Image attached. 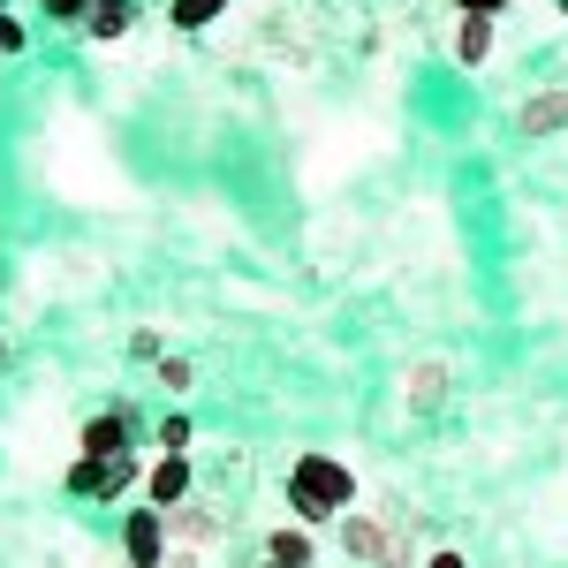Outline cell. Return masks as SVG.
I'll return each mask as SVG.
<instances>
[{
	"label": "cell",
	"instance_id": "1",
	"mask_svg": "<svg viewBox=\"0 0 568 568\" xmlns=\"http://www.w3.org/2000/svg\"><path fill=\"white\" fill-rule=\"evenodd\" d=\"M288 508H296L304 524L349 516L356 508V470L334 463V455H296V470H288Z\"/></svg>",
	"mask_w": 568,
	"mask_h": 568
},
{
	"label": "cell",
	"instance_id": "2",
	"mask_svg": "<svg viewBox=\"0 0 568 568\" xmlns=\"http://www.w3.org/2000/svg\"><path fill=\"white\" fill-rule=\"evenodd\" d=\"M136 485V455H77L69 463V493H84V500H122Z\"/></svg>",
	"mask_w": 568,
	"mask_h": 568
},
{
	"label": "cell",
	"instance_id": "3",
	"mask_svg": "<svg viewBox=\"0 0 568 568\" xmlns=\"http://www.w3.org/2000/svg\"><path fill=\"white\" fill-rule=\"evenodd\" d=\"M122 554H130V568H168V554H175L168 508H130L122 516Z\"/></svg>",
	"mask_w": 568,
	"mask_h": 568
},
{
	"label": "cell",
	"instance_id": "4",
	"mask_svg": "<svg viewBox=\"0 0 568 568\" xmlns=\"http://www.w3.org/2000/svg\"><path fill=\"white\" fill-rule=\"evenodd\" d=\"M342 546H349V561H364V568H409V546H402L394 530H379L372 516H349V524H342Z\"/></svg>",
	"mask_w": 568,
	"mask_h": 568
},
{
	"label": "cell",
	"instance_id": "5",
	"mask_svg": "<svg viewBox=\"0 0 568 568\" xmlns=\"http://www.w3.org/2000/svg\"><path fill=\"white\" fill-rule=\"evenodd\" d=\"M144 493H152V508H182L190 500V455H160L144 470Z\"/></svg>",
	"mask_w": 568,
	"mask_h": 568
},
{
	"label": "cell",
	"instance_id": "6",
	"mask_svg": "<svg viewBox=\"0 0 568 568\" xmlns=\"http://www.w3.org/2000/svg\"><path fill=\"white\" fill-rule=\"evenodd\" d=\"M168 538H175L182 554H197V546H213V538H220V516H213V508H190V500H182V508H168Z\"/></svg>",
	"mask_w": 568,
	"mask_h": 568
},
{
	"label": "cell",
	"instance_id": "7",
	"mask_svg": "<svg viewBox=\"0 0 568 568\" xmlns=\"http://www.w3.org/2000/svg\"><path fill=\"white\" fill-rule=\"evenodd\" d=\"M130 433H136L130 409H106V417L84 425V455H130Z\"/></svg>",
	"mask_w": 568,
	"mask_h": 568
},
{
	"label": "cell",
	"instance_id": "8",
	"mask_svg": "<svg viewBox=\"0 0 568 568\" xmlns=\"http://www.w3.org/2000/svg\"><path fill=\"white\" fill-rule=\"evenodd\" d=\"M311 530L304 524H288V530H265V546H258V561H273V568H311Z\"/></svg>",
	"mask_w": 568,
	"mask_h": 568
},
{
	"label": "cell",
	"instance_id": "9",
	"mask_svg": "<svg viewBox=\"0 0 568 568\" xmlns=\"http://www.w3.org/2000/svg\"><path fill=\"white\" fill-rule=\"evenodd\" d=\"M485 53H493V16H463V31H455V61L478 69Z\"/></svg>",
	"mask_w": 568,
	"mask_h": 568
},
{
	"label": "cell",
	"instance_id": "10",
	"mask_svg": "<svg viewBox=\"0 0 568 568\" xmlns=\"http://www.w3.org/2000/svg\"><path fill=\"white\" fill-rule=\"evenodd\" d=\"M568 122V91H538L524 106V136H546V130H561Z\"/></svg>",
	"mask_w": 568,
	"mask_h": 568
},
{
	"label": "cell",
	"instance_id": "11",
	"mask_svg": "<svg viewBox=\"0 0 568 568\" xmlns=\"http://www.w3.org/2000/svg\"><path fill=\"white\" fill-rule=\"evenodd\" d=\"M130 16H136L130 0H91L84 31H91V39H99V45H106V39H122V31H130Z\"/></svg>",
	"mask_w": 568,
	"mask_h": 568
},
{
	"label": "cell",
	"instance_id": "12",
	"mask_svg": "<svg viewBox=\"0 0 568 568\" xmlns=\"http://www.w3.org/2000/svg\"><path fill=\"white\" fill-rule=\"evenodd\" d=\"M447 402V364H417L409 372V409H439Z\"/></svg>",
	"mask_w": 568,
	"mask_h": 568
},
{
	"label": "cell",
	"instance_id": "13",
	"mask_svg": "<svg viewBox=\"0 0 568 568\" xmlns=\"http://www.w3.org/2000/svg\"><path fill=\"white\" fill-rule=\"evenodd\" d=\"M220 8H227V0H175V23H182V31H205Z\"/></svg>",
	"mask_w": 568,
	"mask_h": 568
},
{
	"label": "cell",
	"instance_id": "14",
	"mask_svg": "<svg viewBox=\"0 0 568 568\" xmlns=\"http://www.w3.org/2000/svg\"><path fill=\"white\" fill-rule=\"evenodd\" d=\"M160 447H168V455H190V417H168V425H160Z\"/></svg>",
	"mask_w": 568,
	"mask_h": 568
},
{
	"label": "cell",
	"instance_id": "15",
	"mask_svg": "<svg viewBox=\"0 0 568 568\" xmlns=\"http://www.w3.org/2000/svg\"><path fill=\"white\" fill-rule=\"evenodd\" d=\"M190 379H197V372H190V364H182V356H168V364H160V387H190Z\"/></svg>",
	"mask_w": 568,
	"mask_h": 568
},
{
	"label": "cell",
	"instance_id": "16",
	"mask_svg": "<svg viewBox=\"0 0 568 568\" xmlns=\"http://www.w3.org/2000/svg\"><path fill=\"white\" fill-rule=\"evenodd\" d=\"M45 16L53 23H77V16H91V0H45Z\"/></svg>",
	"mask_w": 568,
	"mask_h": 568
},
{
	"label": "cell",
	"instance_id": "17",
	"mask_svg": "<svg viewBox=\"0 0 568 568\" xmlns=\"http://www.w3.org/2000/svg\"><path fill=\"white\" fill-rule=\"evenodd\" d=\"M16 45H23V23H16V16H0V53H16Z\"/></svg>",
	"mask_w": 568,
	"mask_h": 568
},
{
	"label": "cell",
	"instance_id": "18",
	"mask_svg": "<svg viewBox=\"0 0 568 568\" xmlns=\"http://www.w3.org/2000/svg\"><path fill=\"white\" fill-rule=\"evenodd\" d=\"M455 8H463V16H500L508 0H455Z\"/></svg>",
	"mask_w": 568,
	"mask_h": 568
},
{
	"label": "cell",
	"instance_id": "19",
	"mask_svg": "<svg viewBox=\"0 0 568 568\" xmlns=\"http://www.w3.org/2000/svg\"><path fill=\"white\" fill-rule=\"evenodd\" d=\"M425 568H470V561H463V554H433Z\"/></svg>",
	"mask_w": 568,
	"mask_h": 568
},
{
	"label": "cell",
	"instance_id": "20",
	"mask_svg": "<svg viewBox=\"0 0 568 568\" xmlns=\"http://www.w3.org/2000/svg\"><path fill=\"white\" fill-rule=\"evenodd\" d=\"M168 568H197V554H182V546H175V554H168Z\"/></svg>",
	"mask_w": 568,
	"mask_h": 568
},
{
	"label": "cell",
	"instance_id": "21",
	"mask_svg": "<svg viewBox=\"0 0 568 568\" xmlns=\"http://www.w3.org/2000/svg\"><path fill=\"white\" fill-rule=\"evenodd\" d=\"M8 8H16V0H0V16H8Z\"/></svg>",
	"mask_w": 568,
	"mask_h": 568
},
{
	"label": "cell",
	"instance_id": "22",
	"mask_svg": "<svg viewBox=\"0 0 568 568\" xmlns=\"http://www.w3.org/2000/svg\"><path fill=\"white\" fill-rule=\"evenodd\" d=\"M561 16H568V0H561Z\"/></svg>",
	"mask_w": 568,
	"mask_h": 568
},
{
	"label": "cell",
	"instance_id": "23",
	"mask_svg": "<svg viewBox=\"0 0 568 568\" xmlns=\"http://www.w3.org/2000/svg\"><path fill=\"white\" fill-rule=\"evenodd\" d=\"M258 568H273V561H258Z\"/></svg>",
	"mask_w": 568,
	"mask_h": 568
}]
</instances>
